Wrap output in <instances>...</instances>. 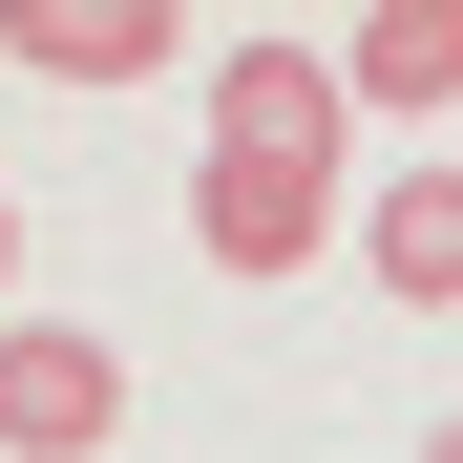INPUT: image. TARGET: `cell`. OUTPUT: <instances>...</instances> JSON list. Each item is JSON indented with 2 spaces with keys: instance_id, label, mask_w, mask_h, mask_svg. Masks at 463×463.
<instances>
[{
  "instance_id": "obj_1",
  "label": "cell",
  "mask_w": 463,
  "mask_h": 463,
  "mask_svg": "<svg viewBox=\"0 0 463 463\" xmlns=\"http://www.w3.org/2000/svg\"><path fill=\"white\" fill-rule=\"evenodd\" d=\"M337 127H358V85H337V43H295V22H253L211 63V147L232 169H337Z\"/></svg>"
},
{
  "instance_id": "obj_2",
  "label": "cell",
  "mask_w": 463,
  "mask_h": 463,
  "mask_svg": "<svg viewBox=\"0 0 463 463\" xmlns=\"http://www.w3.org/2000/svg\"><path fill=\"white\" fill-rule=\"evenodd\" d=\"M106 421H127V337L0 317V463H106Z\"/></svg>"
},
{
  "instance_id": "obj_3",
  "label": "cell",
  "mask_w": 463,
  "mask_h": 463,
  "mask_svg": "<svg viewBox=\"0 0 463 463\" xmlns=\"http://www.w3.org/2000/svg\"><path fill=\"white\" fill-rule=\"evenodd\" d=\"M317 232H337V169H232V147H211V169H190V253L211 274H317Z\"/></svg>"
},
{
  "instance_id": "obj_4",
  "label": "cell",
  "mask_w": 463,
  "mask_h": 463,
  "mask_svg": "<svg viewBox=\"0 0 463 463\" xmlns=\"http://www.w3.org/2000/svg\"><path fill=\"white\" fill-rule=\"evenodd\" d=\"M0 63H43V85H147L169 63V0H0Z\"/></svg>"
},
{
  "instance_id": "obj_5",
  "label": "cell",
  "mask_w": 463,
  "mask_h": 463,
  "mask_svg": "<svg viewBox=\"0 0 463 463\" xmlns=\"http://www.w3.org/2000/svg\"><path fill=\"white\" fill-rule=\"evenodd\" d=\"M358 106H463V0H379V22L337 43Z\"/></svg>"
},
{
  "instance_id": "obj_6",
  "label": "cell",
  "mask_w": 463,
  "mask_h": 463,
  "mask_svg": "<svg viewBox=\"0 0 463 463\" xmlns=\"http://www.w3.org/2000/svg\"><path fill=\"white\" fill-rule=\"evenodd\" d=\"M358 253H379V295H421V317H463V169H401Z\"/></svg>"
},
{
  "instance_id": "obj_7",
  "label": "cell",
  "mask_w": 463,
  "mask_h": 463,
  "mask_svg": "<svg viewBox=\"0 0 463 463\" xmlns=\"http://www.w3.org/2000/svg\"><path fill=\"white\" fill-rule=\"evenodd\" d=\"M0 317H22V211H0Z\"/></svg>"
},
{
  "instance_id": "obj_8",
  "label": "cell",
  "mask_w": 463,
  "mask_h": 463,
  "mask_svg": "<svg viewBox=\"0 0 463 463\" xmlns=\"http://www.w3.org/2000/svg\"><path fill=\"white\" fill-rule=\"evenodd\" d=\"M421 463H463V421H442V442H421Z\"/></svg>"
}]
</instances>
